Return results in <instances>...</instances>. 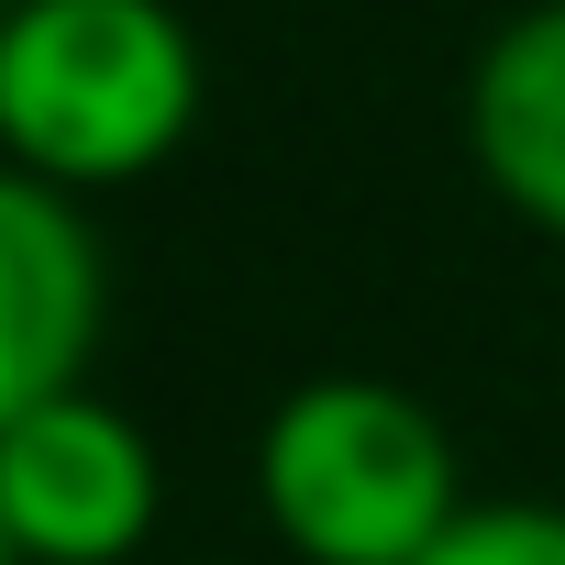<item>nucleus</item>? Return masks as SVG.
Listing matches in <instances>:
<instances>
[{
    "instance_id": "1",
    "label": "nucleus",
    "mask_w": 565,
    "mask_h": 565,
    "mask_svg": "<svg viewBox=\"0 0 565 565\" xmlns=\"http://www.w3.org/2000/svg\"><path fill=\"white\" fill-rule=\"evenodd\" d=\"M200 89L178 0H0V167L67 200L156 178L200 134Z\"/></svg>"
},
{
    "instance_id": "2",
    "label": "nucleus",
    "mask_w": 565,
    "mask_h": 565,
    "mask_svg": "<svg viewBox=\"0 0 565 565\" xmlns=\"http://www.w3.org/2000/svg\"><path fill=\"white\" fill-rule=\"evenodd\" d=\"M255 510L300 565H411L466 510V477L433 399L388 377H300L255 433Z\"/></svg>"
},
{
    "instance_id": "3",
    "label": "nucleus",
    "mask_w": 565,
    "mask_h": 565,
    "mask_svg": "<svg viewBox=\"0 0 565 565\" xmlns=\"http://www.w3.org/2000/svg\"><path fill=\"white\" fill-rule=\"evenodd\" d=\"M0 521L23 565H134L167 521V466L134 411L67 388L0 433Z\"/></svg>"
},
{
    "instance_id": "4",
    "label": "nucleus",
    "mask_w": 565,
    "mask_h": 565,
    "mask_svg": "<svg viewBox=\"0 0 565 565\" xmlns=\"http://www.w3.org/2000/svg\"><path fill=\"white\" fill-rule=\"evenodd\" d=\"M100 311H111V277H100L89 200L0 167V433L67 388H89Z\"/></svg>"
},
{
    "instance_id": "5",
    "label": "nucleus",
    "mask_w": 565,
    "mask_h": 565,
    "mask_svg": "<svg viewBox=\"0 0 565 565\" xmlns=\"http://www.w3.org/2000/svg\"><path fill=\"white\" fill-rule=\"evenodd\" d=\"M466 156L477 178L565 244V0L510 12L466 67Z\"/></svg>"
},
{
    "instance_id": "6",
    "label": "nucleus",
    "mask_w": 565,
    "mask_h": 565,
    "mask_svg": "<svg viewBox=\"0 0 565 565\" xmlns=\"http://www.w3.org/2000/svg\"><path fill=\"white\" fill-rule=\"evenodd\" d=\"M411 565H565V499H466Z\"/></svg>"
},
{
    "instance_id": "7",
    "label": "nucleus",
    "mask_w": 565,
    "mask_h": 565,
    "mask_svg": "<svg viewBox=\"0 0 565 565\" xmlns=\"http://www.w3.org/2000/svg\"><path fill=\"white\" fill-rule=\"evenodd\" d=\"M0 565H23V554H12V521H0Z\"/></svg>"
}]
</instances>
